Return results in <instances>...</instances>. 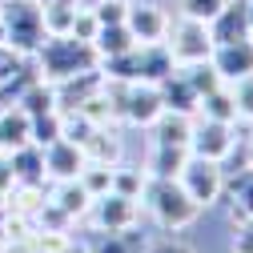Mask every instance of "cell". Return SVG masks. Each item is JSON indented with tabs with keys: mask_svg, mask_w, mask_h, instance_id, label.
I'll return each mask as SVG.
<instances>
[{
	"mask_svg": "<svg viewBox=\"0 0 253 253\" xmlns=\"http://www.w3.org/2000/svg\"><path fill=\"white\" fill-rule=\"evenodd\" d=\"M161 101H165V109L169 113H185V117H197V92H193V84L185 81V73L181 69H173L161 84Z\"/></svg>",
	"mask_w": 253,
	"mask_h": 253,
	"instance_id": "cell-17",
	"label": "cell"
},
{
	"mask_svg": "<svg viewBox=\"0 0 253 253\" xmlns=\"http://www.w3.org/2000/svg\"><path fill=\"white\" fill-rule=\"evenodd\" d=\"M165 48H169V56H173V65H201V60H209V56H213V37H209V24L189 20V16L169 20Z\"/></svg>",
	"mask_w": 253,
	"mask_h": 253,
	"instance_id": "cell-5",
	"label": "cell"
},
{
	"mask_svg": "<svg viewBox=\"0 0 253 253\" xmlns=\"http://www.w3.org/2000/svg\"><path fill=\"white\" fill-rule=\"evenodd\" d=\"M73 145H81L84 161H97V165H117V161H121L117 125H88V133H84L81 141H73Z\"/></svg>",
	"mask_w": 253,
	"mask_h": 253,
	"instance_id": "cell-13",
	"label": "cell"
},
{
	"mask_svg": "<svg viewBox=\"0 0 253 253\" xmlns=\"http://www.w3.org/2000/svg\"><path fill=\"white\" fill-rule=\"evenodd\" d=\"M237 233H233V253H253V217L245 221H233Z\"/></svg>",
	"mask_w": 253,
	"mask_h": 253,
	"instance_id": "cell-34",
	"label": "cell"
},
{
	"mask_svg": "<svg viewBox=\"0 0 253 253\" xmlns=\"http://www.w3.org/2000/svg\"><path fill=\"white\" fill-rule=\"evenodd\" d=\"M221 201H229V217L233 221L253 217V169H241V173L225 177V193H221Z\"/></svg>",
	"mask_w": 253,
	"mask_h": 253,
	"instance_id": "cell-18",
	"label": "cell"
},
{
	"mask_svg": "<svg viewBox=\"0 0 253 253\" xmlns=\"http://www.w3.org/2000/svg\"><path fill=\"white\" fill-rule=\"evenodd\" d=\"M209 37L213 44H233V41H253L249 37V12H245V0H225L213 20H209Z\"/></svg>",
	"mask_w": 253,
	"mask_h": 253,
	"instance_id": "cell-12",
	"label": "cell"
},
{
	"mask_svg": "<svg viewBox=\"0 0 253 253\" xmlns=\"http://www.w3.org/2000/svg\"><path fill=\"white\" fill-rule=\"evenodd\" d=\"M145 253H197L193 245H185L181 237H161V241H149Z\"/></svg>",
	"mask_w": 253,
	"mask_h": 253,
	"instance_id": "cell-36",
	"label": "cell"
},
{
	"mask_svg": "<svg viewBox=\"0 0 253 253\" xmlns=\"http://www.w3.org/2000/svg\"><path fill=\"white\" fill-rule=\"evenodd\" d=\"M44 33L48 37H69L73 20H77V0H56V4H44Z\"/></svg>",
	"mask_w": 253,
	"mask_h": 253,
	"instance_id": "cell-25",
	"label": "cell"
},
{
	"mask_svg": "<svg viewBox=\"0 0 253 253\" xmlns=\"http://www.w3.org/2000/svg\"><path fill=\"white\" fill-rule=\"evenodd\" d=\"M37 4H41V8H44V4H56V0H37Z\"/></svg>",
	"mask_w": 253,
	"mask_h": 253,
	"instance_id": "cell-41",
	"label": "cell"
},
{
	"mask_svg": "<svg viewBox=\"0 0 253 253\" xmlns=\"http://www.w3.org/2000/svg\"><path fill=\"white\" fill-rule=\"evenodd\" d=\"M109 92L117 101V117L125 125H133V129H153L157 117L165 113V101H161V88L149 84V81H109Z\"/></svg>",
	"mask_w": 253,
	"mask_h": 253,
	"instance_id": "cell-4",
	"label": "cell"
},
{
	"mask_svg": "<svg viewBox=\"0 0 253 253\" xmlns=\"http://www.w3.org/2000/svg\"><path fill=\"white\" fill-rule=\"evenodd\" d=\"M197 117H209V121H237V109H233V92H229V84H221V88L205 92V97L197 101Z\"/></svg>",
	"mask_w": 253,
	"mask_h": 253,
	"instance_id": "cell-24",
	"label": "cell"
},
{
	"mask_svg": "<svg viewBox=\"0 0 253 253\" xmlns=\"http://www.w3.org/2000/svg\"><path fill=\"white\" fill-rule=\"evenodd\" d=\"M8 209V193H4V189H0V213H4Z\"/></svg>",
	"mask_w": 253,
	"mask_h": 253,
	"instance_id": "cell-40",
	"label": "cell"
},
{
	"mask_svg": "<svg viewBox=\"0 0 253 253\" xmlns=\"http://www.w3.org/2000/svg\"><path fill=\"white\" fill-rule=\"evenodd\" d=\"M141 225L133 229H117V233H97V241H88V253H145Z\"/></svg>",
	"mask_w": 253,
	"mask_h": 253,
	"instance_id": "cell-21",
	"label": "cell"
},
{
	"mask_svg": "<svg viewBox=\"0 0 253 253\" xmlns=\"http://www.w3.org/2000/svg\"><path fill=\"white\" fill-rule=\"evenodd\" d=\"M169 12L157 4V0H129V12H125V24H129V33L137 44H157L165 41L169 33Z\"/></svg>",
	"mask_w": 253,
	"mask_h": 253,
	"instance_id": "cell-9",
	"label": "cell"
},
{
	"mask_svg": "<svg viewBox=\"0 0 253 253\" xmlns=\"http://www.w3.org/2000/svg\"><path fill=\"white\" fill-rule=\"evenodd\" d=\"M24 60H28V56L12 52L8 44H0V84H4V81H8V77H12L16 69H20V65H24Z\"/></svg>",
	"mask_w": 253,
	"mask_h": 253,
	"instance_id": "cell-35",
	"label": "cell"
},
{
	"mask_svg": "<svg viewBox=\"0 0 253 253\" xmlns=\"http://www.w3.org/2000/svg\"><path fill=\"white\" fill-rule=\"evenodd\" d=\"M44 201H48V185H28V181H12L8 185V213H20V217L37 221Z\"/></svg>",
	"mask_w": 253,
	"mask_h": 253,
	"instance_id": "cell-20",
	"label": "cell"
},
{
	"mask_svg": "<svg viewBox=\"0 0 253 253\" xmlns=\"http://www.w3.org/2000/svg\"><path fill=\"white\" fill-rule=\"evenodd\" d=\"M84 221H88V229H92V233L133 229V225H141V201L121 197V193H101V197H92Z\"/></svg>",
	"mask_w": 253,
	"mask_h": 253,
	"instance_id": "cell-7",
	"label": "cell"
},
{
	"mask_svg": "<svg viewBox=\"0 0 253 253\" xmlns=\"http://www.w3.org/2000/svg\"><path fill=\"white\" fill-rule=\"evenodd\" d=\"M237 149V133L233 121H209V117H193V137H189V153L205 157V161H221L225 165Z\"/></svg>",
	"mask_w": 253,
	"mask_h": 253,
	"instance_id": "cell-8",
	"label": "cell"
},
{
	"mask_svg": "<svg viewBox=\"0 0 253 253\" xmlns=\"http://www.w3.org/2000/svg\"><path fill=\"white\" fill-rule=\"evenodd\" d=\"M65 137V113L60 109H48V113H37L33 117V145H52V141H60Z\"/></svg>",
	"mask_w": 253,
	"mask_h": 253,
	"instance_id": "cell-27",
	"label": "cell"
},
{
	"mask_svg": "<svg viewBox=\"0 0 253 253\" xmlns=\"http://www.w3.org/2000/svg\"><path fill=\"white\" fill-rule=\"evenodd\" d=\"M221 8H225V0H177V12L189 20H201V24H209Z\"/></svg>",
	"mask_w": 253,
	"mask_h": 253,
	"instance_id": "cell-30",
	"label": "cell"
},
{
	"mask_svg": "<svg viewBox=\"0 0 253 253\" xmlns=\"http://www.w3.org/2000/svg\"><path fill=\"white\" fill-rule=\"evenodd\" d=\"M209 65L217 69V77L233 84L241 77H253V41H233V44H213Z\"/></svg>",
	"mask_w": 253,
	"mask_h": 253,
	"instance_id": "cell-10",
	"label": "cell"
},
{
	"mask_svg": "<svg viewBox=\"0 0 253 253\" xmlns=\"http://www.w3.org/2000/svg\"><path fill=\"white\" fill-rule=\"evenodd\" d=\"M189 137H193V117L185 113H161L153 125V145H177V149H189Z\"/></svg>",
	"mask_w": 253,
	"mask_h": 253,
	"instance_id": "cell-19",
	"label": "cell"
},
{
	"mask_svg": "<svg viewBox=\"0 0 253 253\" xmlns=\"http://www.w3.org/2000/svg\"><path fill=\"white\" fill-rule=\"evenodd\" d=\"M0 253H8V249H4V237H0Z\"/></svg>",
	"mask_w": 253,
	"mask_h": 253,
	"instance_id": "cell-42",
	"label": "cell"
},
{
	"mask_svg": "<svg viewBox=\"0 0 253 253\" xmlns=\"http://www.w3.org/2000/svg\"><path fill=\"white\" fill-rule=\"evenodd\" d=\"M181 73H185V81L193 84V92H197V101L205 97V92H213V88H221L225 81L217 77V69L209 65V60H201V65H177Z\"/></svg>",
	"mask_w": 253,
	"mask_h": 253,
	"instance_id": "cell-28",
	"label": "cell"
},
{
	"mask_svg": "<svg viewBox=\"0 0 253 253\" xmlns=\"http://www.w3.org/2000/svg\"><path fill=\"white\" fill-rule=\"evenodd\" d=\"M97 24H125V12H129V0H97V4H88Z\"/></svg>",
	"mask_w": 253,
	"mask_h": 253,
	"instance_id": "cell-32",
	"label": "cell"
},
{
	"mask_svg": "<svg viewBox=\"0 0 253 253\" xmlns=\"http://www.w3.org/2000/svg\"><path fill=\"white\" fill-rule=\"evenodd\" d=\"M84 165H88V161H84L81 145H73L69 137L44 145V173H48V185H52V181H77Z\"/></svg>",
	"mask_w": 253,
	"mask_h": 253,
	"instance_id": "cell-11",
	"label": "cell"
},
{
	"mask_svg": "<svg viewBox=\"0 0 253 253\" xmlns=\"http://www.w3.org/2000/svg\"><path fill=\"white\" fill-rule=\"evenodd\" d=\"M0 44H4V28H0Z\"/></svg>",
	"mask_w": 253,
	"mask_h": 253,
	"instance_id": "cell-43",
	"label": "cell"
},
{
	"mask_svg": "<svg viewBox=\"0 0 253 253\" xmlns=\"http://www.w3.org/2000/svg\"><path fill=\"white\" fill-rule=\"evenodd\" d=\"M33 65L41 73V81L48 84H60V81H73L81 73H92L101 69V56L88 41H77V37H44V44L37 48Z\"/></svg>",
	"mask_w": 253,
	"mask_h": 253,
	"instance_id": "cell-1",
	"label": "cell"
},
{
	"mask_svg": "<svg viewBox=\"0 0 253 253\" xmlns=\"http://www.w3.org/2000/svg\"><path fill=\"white\" fill-rule=\"evenodd\" d=\"M20 145H33V117L20 105H4L0 109V153H12Z\"/></svg>",
	"mask_w": 253,
	"mask_h": 253,
	"instance_id": "cell-15",
	"label": "cell"
},
{
	"mask_svg": "<svg viewBox=\"0 0 253 253\" xmlns=\"http://www.w3.org/2000/svg\"><path fill=\"white\" fill-rule=\"evenodd\" d=\"M133 44H137V41H133V33H129V24H101L97 37H92V48H97L101 60H113V56H121V52H129Z\"/></svg>",
	"mask_w": 253,
	"mask_h": 253,
	"instance_id": "cell-22",
	"label": "cell"
},
{
	"mask_svg": "<svg viewBox=\"0 0 253 253\" xmlns=\"http://www.w3.org/2000/svg\"><path fill=\"white\" fill-rule=\"evenodd\" d=\"M245 169H253V133L245 137Z\"/></svg>",
	"mask_w": 253,
	"mask_h": 253,
	"instance_id": "cell-38",
	"label": "cell"
},
{
	"mask_svg": "<svg viewBox=\"0 0 253 253\" xmlns=\"http://www.w3.org/2000/svg\"><path fill=\"white\" fill-rule=\"evenodd\" d=\"M145 185H149V173L145 169H129V165H113V193H121V197H133V201H141V193H145Z\"/></svg>",
	"mask_w": 253,
	"mask_h": 253,
	"instance_id": "cell-26",
	"label": "cell"
},
{
	"mask_svg": "<svg viewBox=\"0 0 253 253\" xmlns=\"http://www.w3.org/2000/svg\"><path fill=\"white\" fill-rule=\"evenodd\" d=\"M97 16H92V8L88 4H77V20H73V33L69 37H77V41H88L92 44V37H97Z\"/></svg>",
	"mask_w": 253,
	"mask_h": 253,
	"instance_id": "cell-33",
	"label": "cell"
},
{
	"mask_svg": "<svg viewBox=\"0 0 253 253\" xmlns=\"http://www.w3.org/2000/svg\"><path fill=\"white\" fill-rule=\"evenodd\" d=\"M48 205H52L60 217H65L69 225H77V221H84L92 197L84 193L81 181H52V185H48Z\"/></svg>",
	"mask_w": 253,
	"mask_h": 253,
	"instance_id": "cell-14",
	"label": "cell"
},
{
	"mask_svg": "<svg viewBox=\"0 0 253 253\" xmlns=\"http://www.w3.org/2000/svg\"><path fill=\"white\" fill-rule=\"evenodd\" d=\"M8 185H12V165H8V153H0V189L8 193Z\"/></svg>",
	"mask_w": 253,
	"mask_h": 253,
	"instance_id": "cell-37",
	"label": "cell"
},
{
	"mask_svg": "<svg viewBox=\"0 0 253 253\" xmlns=\"http://www.w3.org/2000/svg\"><path fill=\"white\" fill-rule=\"evenodd\" d=\"M233 92V109H237V121H249L253 125V77H241L229 84Z\"/></svg>",
	"mask_w": 253,
	"mask_h": 253,
	"instance_id": "cell-31",
	"label": "cell"
},
{
	"mask_svg": "<svg viewBox=\"0 0 253 253\" xmlns=\"http://www.w3.org/2000/svg\"><path fill=\"white\" fill-rule=\"evenodd\" d=\"M185 161H189V149H177V145H149L145 173H149V177H177Z\"/></svg>",
	"mask_w": 253,
	"mask_h": 253,
	"instance_id": "cell-23",
	"label": "cell"
},
{
	"mask_svg": "<svg viewBox=\"0 0 253 253\" xmlns=\"http://www.w3.org/2000/svg\"><path fill=\"white\" fill-rule=\"evenodd\" d=\"M177 181H181L185 193L197 201V209H209V205L221 201V193H225V165H221V161H205V157H193V153H189V161L181 165Z\"/></svg>",
	"mask_w": 253,
	"mask_h": 253,
	"instance_id": "cell-6",
	"label": "cell"
},
{
	"mask_svg": "<svg viewBox=\"0 0 253 253\" xmlns=\"http://www.w3.org/2000/svg\"><path fill=\"white\" fill-rule=\"evenodd\" d=\"M141 205L149 209L153 225L161 229V233H181V229H189L201 217L197 201L181 189L177 177H149L145 193H141Z\"/></svg>",
	"mask_w": 253,
	"mask_h": 253,
	"instance_id": "cell-2",
	"label": "cell"
},
{
	"mask_svg": "<svg viewBox=\"0 0 253 253\" xmlns=\"http://www.w3.org/2000/svg\"><path fill=\"white\" fill-rule=\"evenodd\" d=\"M245 12H249V37H253V0H245Z\"/></svg>",
	"mask_w": 253,
	"mask_h": 253,
	"instance_id": "cell-39",
	"label": "cell"
},
{
	"mask_svg": "<svg viewBox=\"0 0 253 253\" xmlns=\"http://www.w3.org/2000/svg\"><path fill=\"white\" fill-rule=\"evenodd\" d=\"M84 185V193L88 197H101V193H113V165H97V161H88L77 177Z\"/></svg>",
	"mask_w": 253,
	"mask_h": 253,
	"instance_id": "cell-29",
	"label": "cell"
},
{
	"mask_svg": "<svg viewBox=\"0 0 253 253\" xmlns=\"http://www.w3.org/2000/svg\"><path fill=\"white\" fill-rule=\"evenodd\" d=\"M0 28H4V44L20 56H37V48L48 37L37 0H0Z\"/></svg>",
	"mask_w": 253,
	"mask_h": 253,
	"instance_id": "cell-3",
	"label": "cell"
},
{
	"mask_svg": "<svg viewBox=\"0 0 253 253\" xmlns=\"http://www.w3.org/2000/svg\"><path fill=\"white\" fill-rule=\"evenodd\" d=\"M8 165H12V181H28V185H48L44 173V149L41 145H20L8 153Z\"/></svg>",
	"mask_w": 253,
	"mask_h": 253,
	"instance_id": "cell-16",
	"label": "cell"
}]
</instances>
